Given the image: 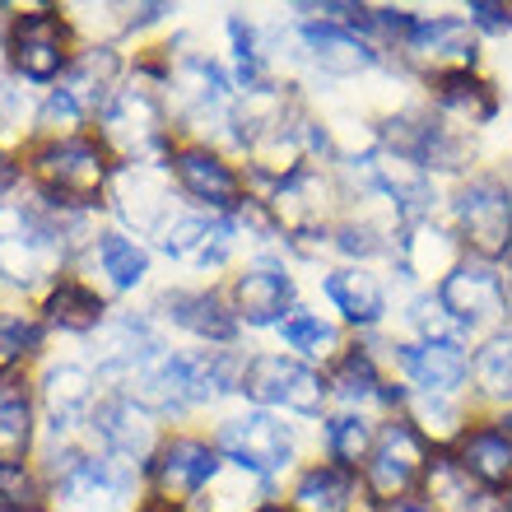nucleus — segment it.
Returning a JSON list of instances; mask_svg holds the SVG:
<instances>
[{
    "label": "nucleus",
    "mask_w": 512,
    "mask_h": 512,
    "mask_svg": "<svg viewBox=\"0 0 512 512\" xmlns=\"http://www.w3.org/2000/svg\"><path fill=\"white\" fill-rule=\"evenodd\" d=\"M215 447L229 471L280 489L308 461V429L275 410H243L215 429Z\"/></svg>",
    "instance_id": "f257e3e1"
},
{
    "label": "nucleus",
    "mask_w": 512,
    "mask_h": 512,
    "mask_svg": "<svg viewBox=\"0 0 512 512\" xmlns=\"http://www.w3.org/2000/svg\"><path fill=\"white\" fill-rule=\"evenodd\" d=\"M24 173L33 177L38 196L70 210H98L108 201L112 173L117 163L98 135H80V140H33L24 154Z\"/></svg>",
    "instance_id": "f03ea898"
},
{
    "label": "nucleus",
    "mask_w": 512,
    "mask_h": 512,
    "mask_svg": "<svg viewBox=\"0 0 512 512\" xmlns=\"http://www.w3.org/2000/svg\"><path fill=\"white\" fill-rule=\"evenodd\" d=\"M447 224L457 229L466 256L503 266L512 252V177L508 168H475L447 187Z\"/></svg>",
    "instance_id": "7ed1b4c3"
},
{
    "label": "nucleus",
    "mask_w": 512,
    "mask_h": 512,
    "mask_svg": "<svg viewBox=\"0 0 512 512\" xmlns=\"http://www.w3.org/2000/svg\"><path fill=\"white\" fill-rule=\"evenodd\" d=\"M98 145L112 154L117 168H135V163H168L173 154V126H168V103L159 89L140 75L112 94V103L98 112Z\"/></svg>",
    "instance_id": "20e7f679"
},
{
    "label": "nucleus",
    "mask_w": 512,
    "mask_h": 512,
    "mask_svg": "<svg viewBox=\"0 0 512 512\" xmlns=\"http://www.w3.org/2000/svg\"><path fill=\"white\" fill-rule=\"evenodd\" d=\"M238 396L247 410H275V415L303 419V424H322L331 410V387H326L322 368L303 364L284 350H252L243 368V387Z\"/></svg>",
    "instance_id": "39448f33"
},
{
    "label": "nucleus",
    "mask_w": 512,
    "mask_h": 512,
    "mask_svg": "<svg viewBox=\"0 0 512 512\" xmlns=\"http://www.w3.org/2000/svg\"><path fill=\"white\" fill-rule=\"evenodd\" d=\"M168 173H173L177 196H182L191 210H201V215L233 219L247 201H252L247 168L219 145L177 140L173 154H168Z\"/></svg>",
    "instance_id": "423d86ee"
},
{
    "label": "nucleus",
    "mask_w": 512,
    "mask_h": 512,
    "mask_svg": "<svg viewBox=\"0 0 512 512\" xmlns=\"http://www.w3.org/2000/svg\"><path fill=\"white\" fill-rule=\"evenodd\" d=\"M433 294H438L443 312L452 317V326L461 331V340H466L471 350L480 340L499 336V331H512V289L494 261L466 256Z\"/></svg>",
    "instance_id": "0eeeda50"
},
{
    "label": "nucleus",
    "mask_w": 512,
    "mask_h": 512,
    "mask_svg": "<svg viewBox=\"0 0 512 512\" xmlns=\"http://www.w3.org/2000/svg\"><path fill=\"white\" fill-rule=\"evenodd\" d=\"M391 66L405 70L410 80H433V75H452V70H485V42L466 24L461 10H419L415 28Z\"/></svg>",
    "instance_id": "6e6552de"
},
{
    "label": "nucleus",
    "mask_w": 512,
    "mask_h": 512,
    "mask_svg": "<svg viewBox=\"0 0 512 512\" xmlns=\"http://www.w3.org/2000/svg\"><path fill=\"white\" fill-rule=\"evenodd\" d=\"M75 24L61 5H38V10H19L5 24V61H10L14 80L28 84H61L70 61H75Z\"/></svg>",
    "instance_id": "1a4fd4ad"
},
{
    "label": "nucleus",
    "mask_w": 512,
    "mask_h": 512,
    "mask_svg": "<svg viewBox=\"0 0 512 512\" xmlns=\"http://www.w3.org/2000/svg\"><path fill=\"white\" fill-rule=\"evenodd\" d=\"M433 457H438V447H433L410 419L387 415L378 424V443H373L364 471H359L364 494H368V508H373V503H396V499L419 494L424 471H429Z\"/></svg>",
    "instance_id": "9d476101"
},
{
    "label": "nucleus",
    "mask_w": 512,
    "mask_h": 512,
    "mask_svg": "<svg viewBox=\"0 0 512 512\" xmlns=\"http://www.w3.org/2000/svg\"><path fill=\"white\" fill-rule=\"evenodd\" d=\"M224 298H229L243 331H280L284 317L303 303L294 266L275 252H256L252 261L233 270L229 284H224Z\"/></svg>",
    "instance_id": "9b49d317"
},
{
    "label": "nucleus",
    "mask_w": 512,
    "mask_h": 512,
    "mask_svg": "<svg viewBox=\"0 0 512 512\" xmlns=\"http://www.w3.org/2000/svg\"><path fill=\"white\" fill-rule=\"evenodd\" d=\"M224 457H219L215 438H201V433H173L163 438L154 461H149V494L159 503H173V508H191V503L210 494V489L224 480Z\"/></svg>",
    "instance_id": "f8f14e48"
},
{
    "label": "nucleus",
    "mask_w": 512,
    "mask_h": 512,
    "mask_svg": "<svg viewBox=\"0 0 512 512\" xmlns=\"http://www.w3.org/2000/svg\"><path fill=\"white\" fill-rule=\"evenodd\" d=\"M322 298L331 317L345 326V336H373L391 326V275L382 266H345V261H326Z\"/></svg>",
    "instance_id": "ddd939ff"
},
{
    "label": "nucleus",
    "mask_w": 512,
    "mask_h": 512,
    "mask_svg": "<svg viewBox=\"0 0 512 512\" xmlns=\"http://www.w3.org/2000/svg\"><path fill=\"white\" fill-rule=\"evenodd\" d=\"M461 261H466V247H461L457 229L447 224V215H424L396 229L387 275L415 294V289H438Z\"/></svg>",
    "instance_id": "4468645a"
},
{
    "label": "nucleus",
    "mask_w": 512,
    "mask_h": 512,
    "mask_svg": "<svg viewBox=\"0 0 512 512\" xmlns=\"http://www.w3.org/2000/svg\"><path fill=\"white\" fill-rule=\"evenodd\" d=\"M294 38H298V47H303V61H308L317 75H326V80H368V75H382V70H387V56H382L359 28L340 24V19H322V14L298 10Z\"/></svg>",
    "instance_id": "2eb2a0df"
},
{
    "label": "nucleus",
    "mask_w": 512,
    "mask_h": 512,
    "mask_svg": "<svg viewBox=\"0 0 512 512\" xmlns=\"http://www.w3.org/2000/svg\"><path fill=\"white\" fill-rule=\"evenodd\" d=\"M387 368L419 396H471V345L466 340H405L391 331Z\"/></svg>",
    "instance_id": "dca6fc26"
},
{
    "label": "nucleus",
    "mask_w": 512,
    "mask_h": 512,
    "mask_svg": "<svg viewBox=\"0 0 512 512\" xmlns=\"http://www.w3.org/2000/svg\"><path fill=\"white\" fill-rule=\"evenodd\" d=\"M424 108L457 135H480L503 117V84L489 70H452V75H433L419 80Z\"/></svg>",
    "instance_id": "f3484780"
},
{
    "label": "nucleus",
    "mask_w": 512,
    "mask_h": 512,
    "mask_svg": "<svg viewBox=\"0 0 512 512\" xmlns=\"http://www.w3.org/2000/svg\"><path fill=\"white\" fill-rule=\"evenodd\" d=\"M154 419L159 415H149L140 401L122 396V391H108V396L94 405L89 438L98 443L103 457H112L117 466H126V471H135V466L149 471V461H154V452H159V443H163Z\"/></svg>",
    "instance_id": "a211bd4d"
},
{
    "label": "nucleus",
    "mask_w": 512,
    "mask_h": 512,
    "mask_svg": "<svg viewBox=\"0 0 512 512\" xmlns=\"http://www.w3.org/2000/svg\"><path fill=\"white\" fill-rule=\"evenodd\" d=\"M173 173L168 163H135V168H117L108 187L112 215L122 219L126 229H135L140 238H159V229L182 210L173 201Z\"/></svg>",
    "instance_id": "6ab92c4d"
},
{
    "label": "nucleus",
    "mask_w": 512,
    "mask_h": 512,
    "mask_svg": "<svg viewBox=\"0 0 512 512\" xmlns=\"http://www.w3.org/2000/svg\"><path fill=\"white\" fill-rule=\"evenodd\" d=\"M452 461H457L461 471L471 475L475 489H485V494H508L512 489V433L503 429L499 415H485V410H475L471 424L461 429V438L452 447Z\"/></svg>",
    "instance_id": "aec40b11"
},
{
    "label": "nucleus",
    "mask_w": 512,
    "mask_h": 512,
    "mask_svg": "<svg viewBox=\"0 0 512 512\" xmlns=\"http://www.w3.org/2000/svg\"><path fill=\"white\" fill-rule=\"evenodd\" d=\"M98 373L84 364H52L47 373L38 378V410L47 419L56 443H66L75 429H89L94 419V405L103 401L98 396Z\"/></svg>",
    "instance_id": "412c9836"
},
{
    "label": "nucleus",
    "mask_w": 512,
    "mask_h": 512,
    "mask_svg": "<svg viewBox=\"0 0 512 512\" xmlns=\"http://www.w3.org/2000/svg\"><path fill=\"white\" fill-rule=\"evenodd\" d=\"M391 382V368L368 340L350 336L345 350L326 368V387H331V410H364L382 419V391Z\"/></svg>",
    "instance_id": "4be33fe9"
},
{
    "label": "nucleus",
    "mask_w": 512,
    "mask_h": 512,
    "mask_svg": "<svg viewBox=\"0 0 512 512\" xmlns=\"http://www.w3.org/2000/svg\"><path fill=\"white\" fill-rule=\"evenodd\" d=\"M284 503L294 512H368L364 480L336 461L308 457L284 485Z\"/></svg>",
    "instance_id": "5701e85b"
},
{
    "label": "nucleus",
    "mask_w": 512,
    "mask_h": 512,
    "mask_svg": "<svg viewBox=\"0 0 512 512\" xmlns=\"http://www.w3.org/2000/svg\"><path fill=\"white\" fill-rule=\"evenodd\" d=\"M159 312L177 331H187L191 340H201L205 350H210V345H215V350L238 345V336H243L229 298L219 294V289H168V294H159Z\"/></svg>",
    "instance_id": "b1692460"
},
{
    "label": "nucleus",
    "mask_w": 512,
    "mask_h": 512,
    "mask_svg": "<svg viewBox=\"0 0 512 512\" xmlns=\"http://www.w3.org/2000/svg\"><path fill=\"white\" fill-rule=\"evenodd\" d=\"M42 322L56 326V331H70V336H98L108 326V298L98 294L89 280L66 270L42 294Z\"/></svg>",
    "instance_id": "393cba45"
},
{
    "label": "nucleus",
    "mask_w": 512,
    "mask_h": 512,
    "mask_svg": "<svg viewBox=\"0 0 512 512\" xmlns=\"http://www.w3.org/2000/svg\"><path fill=\"white\" fill-rule=\"evenodd\" d=\"M275 340H280L284 354H294V359H303V364L326 373L350 336H345V326H340L331 312H317V308H308V303H298V308L284 317L280 331H275Z\"/></svg>",
    "instance_id": "a878e982"
},
{
    "label": "nucleus",
    "mask_w": 512,
    "mask_h": 512,
    "mask_svg": "<svg viewBox=\"0 0 512 512\" xmlns=\"http://www.w3.org/2000/svg\"><path fill=\"white\" fill-rule=\"evenodd\" d=\"M378 415H364V410H326V419L317 424L312 443H317V457L336 461L345 471H364L368 452L378 443Z\"/></svg>",
    "instance_id": "bb28decb"
},
{
    "label": "nucleus",
    "mask_w": 512,
    "mask_h": 512,
    "mask_svg": "<svg viewBox=\"0 0 512 512\" xmlns=\"http://www.w3.org/2000/svg\"><path fill=\"white\" fill-rule=\"evenodd\" d=\"M122 70L126 66H122V56H117V47L89 42V47H80V56L70 61L61 89H66L89 117H98V112L112 103V94L122 89Z\"/></svg>",
    "instance_id": "cd10ccee"
},
{
    "label": "nucleus",
    "mask_w": 512,
    "mask_h": 512,
    "mask_svg": "<svg viewBox=\"0 0 512 512\" xmlns=\"http://www.w3.org/2000/svg\"><path fill=\"white\" fill-rule=\"evenodd\" d=\"M471 405L485 415L512 410V331H499L471 350Z\"/></svg>",
    "instance_id": "c85d7f7f"
},
{
    "label": "nucleus",
    "mask_w": 512,
    "mask_h": 512,
    "mask_svg": "<svg viewBox=\"0 0 512 512\" xmlns=\"http://www.w3.org/2000/svg\"><path fill=\"white\" fill-rule=\"evenodd\" d=\"M471 415H475L471 396H419V391H410V401H405V419H410L438 452H447V447L457 443L461 429L471 424Z\"/></svg>",
    "instance_id": "c756f323"
},
{
    "label": "nucleus",
    "mask_w": 512,
    "mask_h": 512,
    "mask_svg": "<svg viewBox=\"0 0 512 512\" xmlns=\"http://www.w3.org/2000/svg\"><path fill=\"white\" fill-rule=\"evenodd\" d=\"M0 391V461H28L38 447V405L28 401V391H14L19 373H10Z\"/></svg>",
    "instance_id": "7c9ffc66"
},
{
    "label": "nucleus",
    "mask_w": 512,
    "mask_h": 512,
    "mask_svg": "<svg viewBox=\"0 0 512 512\" xmlns=\"http://www.w3.org/2000/svg\"><path fill=\"white\" fill-rule=\"evenodd\" d=\"M42 340H47V322H42V312L0 308V378L24 373L28 359H38L42 354Z\"/></svg>",
    "instance_id": "2f4dec72"
},
{
    "label": "nucleus",
    "mask_w": 512,
    "mask_h": 512,
    "mask_svg": "<svg viewBox=\"0 0 512 512\" xmlns=\"http://www.w3.org/2000/svg\"><path fill=\"white\" fill-rule=\"evenodd\" d=\"M89 256H94L98 270L108 275L112 289H122V294L126 289H140L149 275V252L135 243L131 233H117V229L98 233V243L89 247Z\"/></svg>",
    "instance_id": "473e14b6"
},
{
    "label": "nucleus",
    "mask_w": 512,
    "mask_h": 512,
    "mask_svg": "<svg viewBox=\"0 0 512 512\" xmlns=\"http://www.w3.org/2000/svg\"><path fill=\"white\" fill-rule=\"evenodd\" d=\"M419 494H424V499H429L438 512H471L475 503L485 499V489L471 485V475H466L457 461H452V452H438V457L429 461V471H424V485H419Z\"/></svg>",
    "instance_id": "72a5a7b5"
},
{
    "label": "nucleus",
    "mask_w": 512,
    "mask_h": 512,
    "mask_svg": "<svg viewBox=\"0 0 512 512\" xmlns=\"http://www.w3.org/2000/svg\"><path fill=\"white\" fill-rule=\"evenodd\" d=\"M0 512H52V485L33 461H0Z\"/></svg>",
    "instance_id": "f704fd0d"
},
{
    "label": "nucleus",
    "mask_w": 512,
    "mask_h": 512,
    "mask_svg": "<svg viewBox=\"0 0 512 512\" xmlns=\"http://www.w3.org/2000/svg\"><path fill=\"white\" fill-rule=\"evenodd\" d=\"M33 126H38V140H80L84 126H89V112L75 103V98L56 84L52 94L42 98L38 117H33Z\"/></svg>",
    "instance_id": "c9c22d12"
},
{
    "label": "nucleus",
    "mask_w": 512,
    "mask_h": 512,
    "mask_svg": "<svg viewBox=\"0 0 512 512\" xmlns=\"http://www.w3.org/2000/svg\"><path fill=\"white\" fill-rule=\"evenodd\" d=\"M461 14H466V24L480 33V42L512 38V0H466Z\"/></svg>",
    "instance_id": "e433bc0d"
},
{
    "label": "nucleus",
    "mask_w": 512,
    "mask_h": 512,
    "mask_svg": "<svg viewBox=\"0 0 512 512\" xmlns=\"http://www.w3.org/2000/svg\"><path fill=\"white\" fill-rule=\"evenodd\" d=\"M368 512H438L424 494H410V499H396V503H373Z\"/></svg>",
    "instance_id": "4c0bfd02"
},
{
    "label": "nucleus",
    "mask_w": 512,
    "mask_h": 512,
    "mask_svg": "<svg viewBox=\"0 0 512 512\" xmlns=\"http://www.w3.org/2000/svg\"><path fill=\"white\" fill-rule=\"evenodd\" d=\"M19 177H24V163H14L10 154L0 149V201H5V196L14 191V182H19Z\"/></svg>",
    "instance_id": "58836bf2"
},
{
    "label": "nucleus",
    "mask_w": 512,
    "mask_h": 512,
    "mask_svg": "<svg viewBox=\"0 0 512 512\" xmlns=\"http://www.w3.org/2000/svg\"><path fill=\"white\" fill-rule=\"evenodd\" d=\"M252 512H294L289 503H284V494H275V499H266L261 508H252Z\"/></svg>",
    "instance_id": "ea45409f"
},
{
    "label": "nucleus",
    "mask_w": 512,
    "mask_h": 512,
    "mask_svg": "<svg viewBox=\"0 0 512 512\" xmlns=\"http://www.w3.org/2000/svg\"><path fill=\"white\" fill-rule=\"evenodd\" d=\"M135 512H187V508H173V503H159V499H149L145 508H135Z\"/></svg>",
    "instance_id": "a19ab883"
},
{
    "label": "nucleus",
    "mask_w": 512,
    "mask_h": 512,
    "mask_svg": "<svg viewBox=\"0 0 512 512\" xmlns=\"http://www.w3.org/2000/svg\"><path fill=\"white\" fill-rule=\"evenodd\" d=\"M10 126H14V117H10V112H5V103H0V140L10 135Z\"/></svg>",
    "instance_id": "79ce46f5"
},
{
    "label": "nucleus",
    "mask_w": 512,
    "mask_h": 512,
    "mask_svg": "<svg viewBox=\"0 0 512 512\" xmlns=\"http://www.w3.org/2000/svg\"><path fill=\"white\" fill-rule=\"evenodd\" d=\"M499 270H503V280H508V289H512V252H508V261H503Z\"/></svg>",
    "instance_id": "37998d69"
},
{
    "label": "nucleus",
    "mask_w": 512,
    "mask_h": 512,
    "mask_svg": "<svg viewBox=\"0 0 512 512\" xmlns=\"http://www.w3.org/2000/svg\"><path fill=\"white\" fill-rule=\"evenodd\" d=\"M499 419H503V429H508V433H512V410H508V415H499Z\"/></svg>",
    "instance_id": "c03bdc74"
},
{
    "label": "nucleus",
    "mask_w": 512,
    "mask_h": 512,
    "mask_svg": "<svg viewBox=\"0 0 512 512\" xmlns=\"http://www.w3.org/2000/svg\"><path fill=\"white\" fill-rule=\"evenodd\" d=\"M503 508H508V512H512V489H508V494H503Z\"/></svg>",
    "instance_id": "a18cd8bd"
},
{
    "label": "nucleus",
    "mask_w": 512,
    "mask_h": 512,
    "mask_svg": "<svg viewBox=\"0 0 512 512\" xmlns=\"http://www.w3.org/2000/svg\"><path fill=\"white\" fill-rule=\"evenodd\" d=\"M0 52H5V33H0Z\"/></svg>",
    "instance_id": "49530a36"
}]
</instances>
